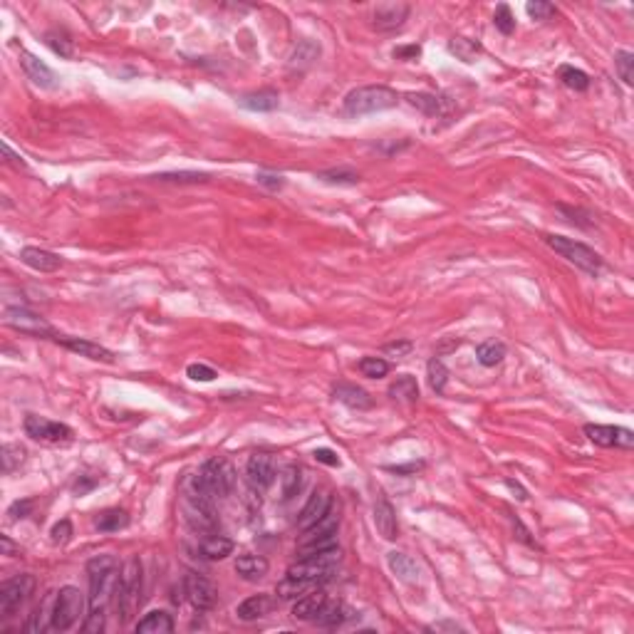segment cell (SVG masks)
I'll return each instance as SVG.
<instances>
[{
    "label": "cell",
    "instance_id": "6da1fadb",
    "mask_svg": "<svg viewBox=\"0 0 634 634\" xmlns=\"http://www.w3.org/2000/svg\"><path fill=\"white\" fill-rule=\"evenodd\" d=\"M90 578V612H107L109 602H114L119 582V565L112 555H97L87 563Z\"/></svg>",
    "mask_w": 634,
    "mask_h": 634
},
{
    "label": "cell",
    "instance_id": "7a4b0ae2",
    "mask_svg": "<svg viewBox=\"0 0 634 634\" xmlns=\"http://www.w3.org/2000/svg\"><path fill=\"white\" fill-rule=\"evenodd\" d=\"M142 563L139 558H129L119 573L117 592H114V607L119 612V620L129 622L139 612L142 605Z\"/></svg>",
    "mask_w": 634,
    "mask_h": 634
},
{
    "label": "cell",
    "instance_id": "3957f363",
    "mask_svg": "<svg viewBox=\"0 0 634 634\" xmlns=\"http://www.w3.org/2000/svg\"><path fill=\"white\" fill-rule=\"evenodd\" d=\"M399 97L394 90L384 85H365L352 90L350 95L342 102V109L350 117H362V114H374V112H384V109L397 107Z\"/></svg>",
    "mask_w": 634,
    "mask_h": 634
},
{
    "label": "cell",
    "instance_id": "277c9868",
    "mask_svg": "<svg viewBox=\"0 0 634 634\" xmlns=\"http://www.w3.org/2000/svg\"><path fill=\"white\" fill-rule=\"evenodd\" d=\"M90 600H85V592L80 587L65 585L60 587V592H55V605H53V620H50V630L55 632H67L82 620L85 615V605Z\"/></svg>",
    "mask_w": 634,
    "mask_h": 634
},
{
    "label": "cell",
    "instance_id": "5b68a950",
    "mask_svg": "<svg viewBox=\"0 0 634 634\" xmlns=\"http://www.w3.org/2000/svg\"><path fill=\"white\" fill-rule=\"evenodd\" d=\"M340 560H342V553L337 545L335 548H327V550H317V553H310V555H300L298 563L288 568V575L313 580L320 585V582H325L332 573H335Z\"/></svg>",
    "mask_w": 634,
    "mask_h": 634
},
{
    "label": "cell",
    "instance_id": "8992f818",
    "mask_svg": "<svg viewBox=\"0 0 634 634\" xmlns=\"http://www.w3.org/2000/svg\"><path fill=\"white\" fill-rule=\"evenodd\" d=\"M199 481H201V486L209 491V496L226 498V496H231L233 488H236V469H233V464L228 459L216 456V459H209L204 466H201Z\"/></svg>",
    "mask_w": 634,
    "mask_h": 634
},
{
    "label": "cell",
    "instance_id": "52a82bcc",
    "mask_svg": "<svg viewBox=\"0 0 634 634\" xmlns=\"http://www.w3.org/2000/svg\"><path fill=\"white\" fill-rule=\"evenodd\" d=\"M545 243L553 248L555 253L565 258L568 263L578 265L580 270L590 275H597L602 270V258L597 256L592 248H587L585 243L575 241V238H565V236H545Z\"/></svg>",
    "mask_w": 634,
    "mask_h": 634
},
{
    "label": "cell",
    "instance_id": "ba28073f",
    "mask_svg": "<svg viewBox=\"0 0 634 634\" xmlns=\"http://www.w3.org/2000/svg\"><path fill=\"white\" fill-rule=\"evenodd\" d=\"M35 590V578L33 575H15L13 580H5L0 585V615L10 617L30 600Z\"/></svg>",
    "mask_w": 634,
    "mask_h": 634
},
{
    "label": "cell",
    "instance_id": "9c48e42d",
    "mask_svg": "<svg viewBox=\"0 0 634 634\" xmlns=\"http://www.w3.org/2000/svg\"><path fill=\"white\" fill-rule=\"evenodd\" d=\"M25 434L35 441H43V444H67L72 441V429L67 424L53 422V419L38 417V414H28L25 417Z\"/></svg>",
    "mask_w": 634,
    "mask_h": 634
},
{
    "label": "cell",
    "instance_id": "30bf717a",
    "mask_svg": "<svg viewBox=\"0 0 634 634\" xmlns=\"http://www.w3.org/2000/svg\"><path fill=\"white\" fill-rule=\"evenodd\" d=\"M585 436L592 441L595 446H602V449H632L634 446V434L625 426H607V424H587Z\"/></svg>",
    "mask_w": 634,
    "mask_h": 634
},
{
    "label": "cell",
    "instance_id": "8fae6325",
    "mask_svg": "<svg viewBox=\"0 0 634 634\" xmlns=\"http://www.w3.org/2000/svg\"><path fill=\"white\" fill-rule=\"evenodd\" d=\"M184 592H186V600L191 602V607L199 612H209L216 607V587L211 585L204 575H196V573H186L184 578Z\"/></svg>",
    "mask_w": 634,
    "mask_h": 634
},
{
    "label": "cell",
    "instance_id": "7c38bea8",
    "mask_svg": "<svg viewBox=\"0 0 634 634\" xmlns=\"http://www.w3.org/2000/svg\"><path fill=\"white\" fill-rule=\"evenodd\" d=\"M246 476L253 491H268V488L273 486L275 476H278L275 459L270 454H253L251 459H248Z\"/></svg>",
    "mask_w": 634,
    "mask_h": 634
},
{
    "label": "cell",
    "instance_id": "4fadbf2b",
    "mask_svg": "<svg viewBox=\"0 0 634 634\" xmlns=\"http://www.w3.org/2000/svg\"><path fill=\"white\" fill-rule=\"evenodd\" d=\"M5 322L15 330L25 332V335H53V330L43 317L25 308H8L5 310Z\"/></svg>",
    "mask_w": 634,
    "mask_h": 634
},
{
    "label": "cell",
    "instance_id": "5bb4252c",
    "mask_svg": "<svg viewBox=\"0 0 634 634\" xmlns=\"http://www.w3.org/2000/svg\"><path fill=\"white\" fill-rule=\"evenodd\" d=\"M409 13H412V8H409L407 3H382L374 10V28L382 30V33L397 30L404 25Z\"/></svg>",
    "mask_w": 634,
    "mask_h": 634
},
{
    "label": "cell",
    "instance_id": "9a60e30c",
    "mask_svg": "<svg viewBox=\"0 0 634 634\" xmlns=\"http://www.w3.org/2000/svg\"><path fill=\"white\" fill-rule=\"evenodd\" d=\"M20 65H23L25 75L33 80V85H38L40 90H55L57 87V80H60V77H57L55 72L50 70L43 60H38L35 55L20 53Z\"/></svg>",
    "mask_w": 634,
    "mask_h": 634
},
{
    "label": "cell",
    "instance_id": "2e32d148",
    "mask_svg": "<svg viewBox=\"0 0 634 634\" xmlns=\"http://www.w3.org/2000/svg\"><path fill=\"white\" fill-rule=\"evenodd\" d=\"M57 342H60L62 347H67L70 352H75V355L87 357V360L105 362V365H112V362H114L112 352H109L107 347L92 342V340H80V337H57Z\"/></svg>",
    "mask_w": 634,
    "mask_h": 634
},
{
    "label": "cell",
    "instance_id": "e0dca14e",
    "mask_svg": "<svg viewBox=\"0 0 634 634\" xmlns=\"http://www.w3.org/2000/svg\"><path fill=\"white\" fill-rule=\"evenodd\" d=\"M332 496L327 491H315L313 496L308 498V503H305V508L303 511H300V516H298V528L300 530H308L310 526H313V523H317L320 521L322 516H325L327 511H330V506H332Z\"/></svg>",
    "mask_w": 634,
    "mask_h": 634
},
{
    "label": "cell",
    "instance_id": "ac0fdd59",
    "mask_svg": "<svg viewBox=\"0 0 634 634\" xmlns=\"http://www.w3.org/2000/svg\"><path fill=\"white\" fill-rule=\"evenodd\" d=\"M374 526H377L379 535H382L384 540H394L399 535L397 511H394V506L384 496H379L377 503H374Z\"/></svg>",
    "mask_w": 634,
    "mask_h": 634
},
{
    "label": "cell",
    "instance_id": "d6986e66",
    "mask_svg": "<svg viewBox=\"0 0 634 634\" xmlns=\"http://www.w3.org/2000/svg\"><path fill=\"white\" fill-rule=\"evenodd\" d=\"M325 605H327L325 592L310 590V592H305L303 597H298V602L293 605V617L295 620H303V622H315Z\"/></svg>",
    "mask_w": 634,
    "mask_h": 634
},
{
    "label": "cell",
    "instance_id": "ffe728a7",
    "mask_svg": "<svg viewBox=\"0 0 634 634\" xmlns=\"http://www.w3.org/2000/svg\"><path fill=\"white\" fill-rule=\"evenodd\" d=\"M20 261H23L28 268L38 270V273H55L62 265V258L57 253L43 251V248H23L20 251Z\"/></svg>",
    "mask_w": 634,
    "mask_h": 634
},
{
    "label": "cell",
    "instance_id": "44dd1931",
    "mask_svg": "<svg viewBox=\"0 0 634 634\" xmlns=\"http://www.w3.org/2000/svg\"><path fill=\"white\" fill-rule=\"evenodd\" d=\"M270 610H273V600H270V595H253L236 607V615H238V620H243V622H256L268 615Z\"/></svg>",
    "mask_w": 634,
    "mask_h": 634
},
{
    "label": "cell",
    "instance_id": "7402d4cb",
    "mask_svg": "<svg viewBox=\"0 0 634 634\" xmlns=\"http://www.w3.org/2000/svg\"><path fill=\"white\" fill-rule=\"evenodd\" d=\"M134 630H137V634H171L174 632V620H171L169 612L152 610L137 622Z\"/></svg>",
    "mask_w": 634,
    "mask_h": 634
},
{
    "label": "cell",
    "instance_id": "603a6c76",
    "mask_svg": "<svg viewBox=\"0 0 634 634\" xmlns=\"http://www.w3.org/2000/svg\"><path fill=\"white\" fill-rule=\"evenodd\" d=\"M387 565L402 582H409V585H412V582L419 580V565L414 563L407 553H397V550H392V553L387 555Z\"/></svg>",
    "mask_w": 634,
    "mask_h": 634
},
{
    "label": "cell",
    "instance_id": "cb8c5ba5",
    "mask_svg": "<svg viewBox=\"0 0 634 634\" xmlns=\"http://www.w3.org/2000/svg\"><path fill=\"white\" fill-rule=\"evenodd\" d=\"M268 568H270L268 560L261 558V555H241V558L236 560V573L248 582L263 580L265 575H268Z\"/></svg>",
    "mask_w": 634,
    "mask_h": 634
},
{
    "label": "cell",
    "instance_id": "d4e9b609",
    "mask_svg": "<svg viewBox=\"0 0 634 634\" xmlns=\"http://www.w3.org/2000/svg\"><path fill=\"white\" fill-rule=\"evenodd\" d=\"M335 399L342 404H347L350 409H370L372 407V397L365 392V389L355 387V384H337L335 387Z\"/></svg>",
    "mask_w": 634,
    "mask_h": 634
},
{
    "label": "cell",
    "instance_id": "484cf974",
    "mask_svg": "<svg viewBox=\"0 0 634 634\" xmlns=\"http://www.w3.org/2000/svg\"><path fill=\"white\" fill-rule=\"evenodd\" d=\"M233 540L226 538V535H206L204 540H201L199 550L201 555H204L206 560H223L228 558V555L233 553Z\"/></svg>",
    "mask_w": 634,
    "mask_h": 634
},
{
    "label": "cell",
    "instance_id": "4316f807",
    "mask_svg": "<svg viewBox=\"0 0 634 634\" xmlns=\"http://www.w3.org/2000/svg\"><path fill=\"white\" fill-rule=\"evenodd\" d=\"M313 587H317V582L285 575V578L278 582V587H275V595H278L280 600H298V597H303L305 592H310Z\"/></svg>",
    "mask_w": 634,
    "mask_h": 634
},
{
    "label": "cell",
    "instance_id": "83f0119b",
    "mask_svg": "<svg viewBox=\"0 0 634 634\" xmlns=\"http://www.w3.org/2000/svg\"><path fill=\"white\" fill-rule=\"evenodd\" d=\"M95 526L102 533H114V530H122L129 526V516L122 508H109V511H102L100 516L95 518Z\"/></svg>",
    "mask_w": 634,
    "mask_h": 634
},
{
    "label": "cell",
    "instance_id": "f1b7e54d",
    "mask_svg": "<svg viewBox=\"0 0 634 634\" xmlns=\"http://www.w3.org/2000/svg\"><path fill=\"white\" fill-rule=\"evenodd\" d=\"M503 357H506V345H503V342L488 340V342H483V345H478V347H476V360L481 362L483 367H496V365H501Z\"/></svg>",
    "mask_w": 634,
    "mask_h": 634
},
{
    "label": "cell",
    "instance_id": "f546056e",
    "mask_svg": "<svg viewBox=\"0 0 634 634\" xmlns=\"http://www.w3.org/2000/svg\"><path fill=\"white\" fill-rule=\"evenodd\" d=\"M389 397L399 399V402H417V399H419V384H417V379L409 377V374L399 377L397 382L389 387Z\"/></svg>",
    "mask_w": 634,
    "mask_h": 634
},
{
    "label": "cell",
    "instance_id": "4dcf8cb0",
    "mask_svg": "<svg viewBox=\"0 0 634 634\" xmlns=\"http://www.w3.org/2000/svg\"><path fill=\"white\" fill-rule=\"evenodd\" d=\"M241 105L246 109H251V112H273V109L278 107V95H275V92H270V90L253 92V95L243 97Z\"/></svg>",
    "mask_w": 634,
    "mask_h": 634
},
{
    "label": "cell",
    "instance_id": "1f68e13d",
    "mask_svg": "<svg viewBox=\"0 0 634 634\" xmlns=\"http://www.w3.org/2000/svg\"><path fill=\"white\" fill-rule=\"evenodd\" d=\"M345 620H347L345 605H342V602H330V600H327V605L322 607V612L317 615L315 625H320V627H340Z\"/></svg>",
    "mask_w": 634,
    "mask_h": 634
},
{
    "label": "cell",
    "instance_id": "d6a6232c",
    "mask_svg": "<svg viewBox=\"0 0 634 634\" xmlns=\"http://www.w3.org/2000/svg\"><path fill=\"white\" fill-rule=\"evenodd\" d=\"M53 605H55V595L50 592V595L45 597L43 602H40L38 610L30 615V622H28V630L30 632L40 634V632H45V630H50V625H45V617H50V620H53Z\"/></svg>",
    "mask_w": 634,
    "mask_h": 634
},
{
    "label": "cell",
    "instance_id": "836d02e7",
    "mask_svg": "<svg viewBox=\"0 0 634 634\" xmlns=\"http://www.w3.org/2000/svg\"><path fill=\"white\" fill-rule=\"evenodd\" d=\"M280 486H283V501H290L303 488V469L300 466H288L280 476Z\"/></svg>",
    "mask_w": 634,
    "mask_h": 634
},
{
    "label": "cell",
    "instance_id": "e575fe53",
    "mask_svg": "<svg viewBox=\"0 0 634 634\" xmlns=\"http://www.w3.org/2000/svg\"><path fill=\"white\" fill-rule=\"evenodd\" d=\"M407 102L412 107L422 109V112L429 114V117H436V114H441V100L436 95H429V92H409Z\"/></svg>",
    "mask_w": 634,
    "mask_h": 634
},
{
    "label": "cell",
    "instance_id": "d590c367",
    "mask_svg": "<svg viewBox=\"0 0 634 634\" xmlns=\"http://www.w3.org/2000/svg\"><path fill=\"white\" fill-rule=\"evenodd\" d=\"M558 75H560V80H563V85L570 87V90H575V92H585L587 87H590V77H587L582 70H578V67L563 65L558 70Z\"/></svg>",
    "mask_w": 634,
    "mask_h": 634
},
{
    "label": "cell",
    "instance_id": "8d00e7d4",
    "mask_svg": "<svg viewBox=\"0 0 634 634\" xmlns=\"http://www.w3.org/2000/svg\"><path fill=\"white\" fill-rule=\"evenodd\" d=\"M317 55H320V45H315V43H310V40H305V43H300L298 48H295L293 57H290V67L305 70L308 65H313V60H317Z\"/></svg>",
    "mask_w": 634,
    "mask_h": 634
},
{
    "label": "cell",
    "instance_id": "74e56055",
    "mask_svg": "<svg viewBox=\"0 0 634 634\" xmlns=\"http://www.w3.org/2000/svg\"><path fill=\"white\" fill-rule=\"evenodd\" d=\"M426 377H429V387L434 389L436 394H444L446 382H449V370L444 367V362L431 360L429 367H426Z\"/></svg>",
    "mask_w": 634,
    "mask_h": 634
},
{
    "label": "cell",
    "instance_id": "f35d334b",
    "mask_svg": "<svg viewBox=\"0 0 634 634\" xmlns=\"http://www.w3.org/2000/svg\"><path fill=\"white\" fill-rule=\"evenodd\" d=\"M449 53H454L459 60H464V62H474L476 55L481 53V45L474 43V40H469V38H454L449 43Z\"/></svg>",
    "mask_w": 634,
    "mask_h": 634
},
{
    "label": "cell",
    "instance_id": "ab89813d",
    "mask_svg": "<svg viewBox=\"0 0 634 634\" xmlns=\"http://www.w3.org/2000/svg\"><path fill=\"white\" fill-rule=\"evenodd\" d=\"M357 370L370 379H382L389 374V362L382 360V357H362V360L357 362Z\"/></svg>",
    "mask_w": 634,
    "mask_h": 634
},
{
    "label": "cell",
    "instance_id": "60d3db41",
    "mask_svg": "<svg viewBox=\"0 0 634 634\" xmlns=\"http://www.w3.org/2000/svg\"><path fill=\"white\" fill-rule=\"evenodd\" d=\"M0 459H3L5 474H13V471L20 469V464L25 461V449L20 444H5L3 451H0Z\"/></svg>",
    "mask_w": 634,
    "mask_h": 634
},
{
    "label": "cell",
    "instance_id": "b9f144b4",
    "mask_svg": "<svg viewBox=\"0 0 634 634\" xmlns=\"http://www.w3.org/2000/svg\"><path fill=\"white\" fill-rule=\"evenodd\" d=\"M152 179L161 181V184H199V181H209V174H199V171H179V174H159Z\"/></svg>",
    "mask_w": 634,
    "mask_h": 634
},
{
    "label": "cell",
    "instance_id": "7bdbcfd3",
    "mask_svg": "<svg viewBox=\"0 0 634 634\" xmlns=\"http://www.w3.org/2000/svg\"><path fill=\"white\" fill-rule=\"evenodd\" d=\"M615 67H617V75L625 85H632L634 82V55L630 50H620L615 55Z\"/></svg>",
    "mask_w": 634,
    "mask_h": 634
},
{
    "label": "cell",
    "instance_id": "ee69618b",
    "mask_svg": "<svg viewBox=\"0 0 634 634\" xmlns=\"http://www.w3.org/2000/svg\"><path fill=\"white\" fill-rule=\"evenodd\" d=\"M317 179L325 181V184H357L360 181V174H355V171L350 169H330V171H320L317 174Z\"/></svg>",
    "mask_w": 634,
    "mask_h": 634
},
{
    "label": "cell",
    "instance_id": "f6af8a7d",
    "mask_svg": "<svg viewBox=\"0 0 634 634\" xmlns=\"http://www.w3.org/2000/svg\"><path fill=\"white\" fill-rule=\"evenodd\" d=\"M493 23H496V28L501 30L503 35H511L513 30H516V18H513L511 8H508L506 3H501L496 8V15H493Z\"/></svg>",
    "mask_w": 634,
    "mask_h": 634
},
{
    "label": "cell",
    "instance_id": "bcb514c9",
    "mask_svg": "<svg viewBox=\"0 0 634 634\" xmlns=\"http://www.w3.org/2000/svg\"><path fill=\"white\" fill-rule=\"evenodd\" d=\"M186 374H189L191 379H196V382H213V379L218 377L216 370L209 365H189Z\"/></svg>",
    "mask_w": 634,
    "mask_h": 634
},
{
    "label": "cell",
    "instance_id": "7dc6e473",
    "mask_svg": "<svg viewBox=\"0 0 634 634\" xmlns=\"http://www.w3.org/2000/svg\"><path fill=\"white\" fill-rule=\"evenodd\" d=\"M526 10H528L530 18H535V20H548L550 15L555 13L553 5H550V3H540V0H535V3H528Z\"/></svg>",
    "mask_w": 634,
    "mask_h": 634
},
{
    "label": "cell",
    "instance_id": "c3c4849f",
    "mask_svg": "<svg viewBox=\"0 0 634 634\" xmlns=\"http://www.w3.org/2000/svg\"><path fill=\"white\" fill-rule=\"evenodd\" d=\"M50 535H53V543H55V545H65L67 540L72 538V523L65 518V521L57 523V526L53 528V533H50Z\"/></svg>",
    "mask_w": 634,
    "mask_h": 634
},
{
    "label": "cell",
    "instance_id": "681fc988",
    "mask_svg": "<svg viewBox=\"0 0 634 634\" xmlns=\"http://www.w3.org/2000/svg\"><path fill=\"white\" fill-rule=\"evenodd\" d=\"M48 45L55 50L57 55H62V57H70L72 55V40H67V38H57V35L50 33L48 35Z\"/></svg>",
    "mask_w": 634,
    "mask_h": 634
},
{
    "label": "cell",
    "instance_id": "f907efd6",
    "mask_svg": "<svg viewBox=\"0 0 634 634\" xmlns=\"http://www.w3.org/2000/svg\"><path fill=\"white\" fill-rule=\"evenodd\" d=\"M258 184H263V186H268L270 191H278V189H283V176H278V174H265V171H261V174H258Z\"/></svg>",
    "mask_w": 634,
    "mask_h": 634
},
{
    "label": "cell",
    "instance_id": "816d5d0a",
    "mask_svg": "<svg viewBox=\"0 0 634 634\" xmlns=\"http://www.w3.org/2000/svg\"><path fill=\"white\" fill-rule=\"evenodd\" d=\"M30 511H33V501H18V503H13V508L8 511V516L13 518V521H18V518L28 516Z\"/></svg>",
    "mask_w": 634,
    "mask_h": 634
},
{
    "label": "cell",
    "instance_id": "f5cc1de1",
    "mask_svg": "<svg viewBox=\"0 0 634 634\" xmlns=\"http://www.w3.org/2000/svg\"><path fill=\"white\" fill-rule=\"evenodd\" d=\"M315 459L320 461V464H325V466H340V456H337L332 449H317Z\"/></svg>",
    "mask_w": 634,
    "mask_h": 634
},
{
    "label": "cell",
    "instance_id": "db71d44e",
    "mask_svg": "<svg viewBox=\"0 0 634 634\" xmlns=\"http://www.w3.org/2000/svg\"><path fill=\"white\" fill-rule=\"evenodd\" d=\"M422 55V48L419 45H404V48H397L394 50V57L397 60H414V57Z\"/></svg>",
    "mask_w": 634,
    "mask_h": 634
},
{
    "label": "cell",
    "instance_id": "11a10c76",
    "mask_svg": "<svg viewBox=\"0 0 634 634\" xmlns=\"http://www.w3.org/2000/svg\"><path fill=\"white\" fill-rule=\"evenodd\" d=\"M0 553L8 555V558H10V555H18V553H20V548L13 543V540L8 538V535H3V538H0Z\"/></svg>",
    "mask_w": 634,
    "mask_h": 634
},
{
    "label": "cell",
    "instance_id": "9f6ffc18",
    "mask_svg": "<svg viewBox=\"0 0 634 634\" xmlns=\"http://www.w3.org/2000/svg\"><path fill=\"white\" fill-rule=\"evenodd\" d=\"M412 350V342H394V345H387L384 347V352H397V355H402V352H409Z\"/></svg>",
    "mask_w": 634,
    "mask_h": 634
},
{
    "label": "cell",
    "instance_id": "6f0895ef",
    "mask_svg": "<svg viewBox=\"0 0 634 634\" xmlns=\"http://www.w3.org/2000/svg\"><path fill=\"white\" fill-rule=\"evenodd\" d=\"M422 469V464H412V466H392L389 471H394V474H407V471H417Z\"/></svg>",
    "mask_w": 634,
    "mask_h": 634
},
{
    "label": "cell",
    "instance_id": "680465c9",
    "mask_svg": "<svg viewBox=\"0 0 634 634\" xmlns=\"http://www.w3.org/2000/svg\"><path fill=\"white\" fill-rule=\"evenodd\" d=\"M506 486L511 488V491H518V493H521V501H526V491H523V488L518 486L516 481H506Z\"/></svg>",
    "mask_w": 634,
    "mask_h": 634
},
{
    "label": "cell",
    "instance_id": "91938a15",
    "mask_svg": "<svg viewBox=\"0 0 634 634\" xmlns=\"http://www.w3.org/2000/svg\"><path fill=\"white\" fill-rule=\"evenodd\" d=\"M3 154H5V157H8V161H13V164H20V159L15 157L13 152H10V147H8V144H3Z\"/></svg>",
    "mask_w": 634,
    "mask_h": 634
},
{
    "label": "cell",
    "instance_id": "94428289",
    "mask_svg": "<svg viewBox=\"0 0 634 634\" xmlns=\"http://www.w3.org/2000/svg\"><path fill=\"white\" fill-rule=\"evenodd\" d=\"M429 630H461V627H456V625H431Z\"/></svg>",
    "mask_w": 634,
    "mask_h": 634
}]
</instances>
